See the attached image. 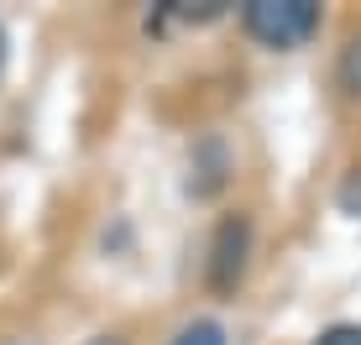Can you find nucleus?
I'll list each match as a JSON object with an SVG mask.
<instances>
[{
  "instance_id": "39448f33",
  "label": "nucleus",
  "mask_w": 361,
  "mask_h": 345,
  "mask_svg": "<svg viewBox=\"0 0 361 345\" xmlns=\"http://www.w3.org/2000/svg\"><path fill=\"white\" fill-rule=\"evenodd\" d=\"M226 11V0H168L163 16H178V21H215Z\"/></svg>"
},
{
  "instance_id": "6e6552de",
  "label": "nucleus",
  "mask_w": 361,
  "mask_h": 345,
  "mask_svg": "<svg viewBox=\"0 0 361 345\" xmlns=\"http://www.w3.org/2000/svg\"><path fill=\"white\" fill-rule=\"evenodd\" d=\"M90 345H131V340H121V335H94Z\"/></svg>"
},
{
  "instance_id": "f03ea898",
  "label": "nucleus",
  "mask_w": 361,
  "mask_h": 345,
  "mask_svg": "<svg viewBox=\"0 0 361 345\" xmlns=\"http://www.w3.org/2000/svg\"><path fill=\"white\" fill-rule=\"evenodd\" d=\"M246 256H252V220L246 215H226L209 241V288L215 293H235L246 277Z\"/></svg>"
},
{
  "instance_id": "20e7f679",
  "label": "nucleus",
  "mask_w": 361,
  "mask_h": 345,
  "mask_svg": "<svg viewBox=\"0 0 361 345\" xmlns=\"http://www.w3.org/2000/svg\"><path fill=\"white\" fill-rule=\"evenodd\" d=\"M168 345H226V325L220 319H189Z\"/></svg>"
},
{
  "instance_id": "7ed1b4c3",
  "label": "nucleus",
  "mask_w": 361,
  "mask_h": 345,
  "mask_svg": "<svg viewBox=\"0 0 361 345\" xmlns=\"http://www.w3.org/2000/svg\"><path fill=\"white\" fill-rule=\"evenodd\" d=\"M335 79H341V89L351 94V100H361V32L345 37L341 58H335Z\"/></svg>"
},
{
  "instance_id": "0eeeda50",
  "label": "nucleus",
  "mask_w": 361,
  "mask_h": 345,
  "mask_svg": "<svg viewBox=\"0 0 361 345\" xmlns=\"http://www.w3.org/2000/svg\"><path fill=\"white\" fill-rule=\"evenodd\" d=\"M314 345H361V325H330Z\"/></svg>"
},
{
  "instance_id": "f257e3e1",
  "label": "nucleus",
  "mask_w": 361,
  "mask_h": 345,
  "mask_svg": "<svg viewBox=\"0 0 361 345\" xmlns=\"http://www.w3.org/2000/svg\"><path fill=\"white\" fill-rule=\"evenodd\" d=\"M241 27L257 37L262 47L293 53L319 32V6L314 0H246L241 6Z\"/></svg>"
},
{
  "instance_id": "423d86ee",
  "label": "nucleus",
  "mask_w": 361,
  "mask_h": 345,
  "mask_svg": "<svg viewBox=\"0 0 361 345\" xmlns=\"http://www.w3.org/2000/svg\"><path fill=\"white\" fill-rule=\"evenodd\" d=\"M335 199H341L345 215H361V168H351V178L341 183V194H335Z\"/></svg>"
},
{
  "instance_id": "1a4fd4ad",
  "label": "nucleus",
  "mask_w": 361,
  "mask_h": 345,
  "mask_svg": "<svg viewBox=\"0 0 361 345\" xmlns=\"http://www.w3.org/2000/svg\"><path fill=\"white\" fill-rule=\"evenodd\" d=\"M0 68H6V32H0Z\"/></svg>"
}]
</instances>
